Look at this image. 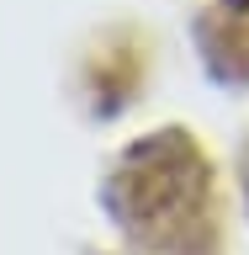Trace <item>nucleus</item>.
Wrapping results in <instances>:
<instances>
[{
    "mask_svg": "<svg viewBox=\"0 0 249 255\" xmlns=\"http://www.w3.org/2000/svg\"><path fill=\"white\" fill-rule=\"evenodd\" d=\"M106 218L149 255H212V165L186 128L143 133L101 186Z\"/></svg>",
    "mask_w": 249,
    "mask_h": 255,
    "instance_id": "1",
    "label": "nucleus"
}]
</instances>
